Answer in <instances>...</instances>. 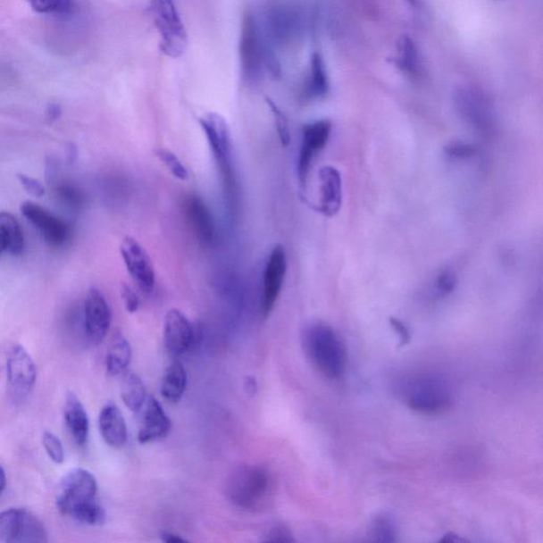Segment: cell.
I'll return each instance as SVG.
<instances>
[{
	"label": "cell",
	"instance_id": "obj_1",
	"mask_svg": "<svg viewBox=\"0 0 543 543\" xmlns=\"http://www.w3.org/2000/svg\"><path fill=\"white\" fill-rule=\"evenodd\" d=\"M225 495L236 506L246 511H267L275 501L274 474L265 467L242 464L226 479Z\"/></svg>",
	"mask_w": 543,
	"mask_h": 543
},
{
	"label": "cell",
	"instance_id": "obj_2",
	"mask_svg": "<svg viewBox=\"0 0 543 543\" xmlns=\"http://www.w3.org/2000/svg\"><path fill=\"white\" fill-rule=\"evenodd\" d=\"M239 59L241 78L247 85H257L265 75L280 76V65L273 51L265 43L262 30L252 13L243 15Z\"/></svg>",
	"mask_w": 543,
	"mask_h": 543
},
{
	"label": "cell",
	"instance_id": "obj_3",
	"mask_svg": "<svg viewBox=\"0 0 543 543\" xmlns=\"http://www.w3.org/2000/svg\"><path fill=\"white\" fill-rule=\"evenodd\" d=\"M303 347L322 376L338 379L347 370V353L341 338L326 322H311L303 331Z\"/></svg>",
	"mask_w": 543,
	"mask_h": 543
},
{
	"label": "cell",
	"instance_id": "obj_4",
	"mask_svg": "<svg viewBox=\"0 0 543 543\" xmlns=\"http://www.w3.org/2000/svg\"><path fill=\"white\" fill-rule=\"evenodd\" d=\"M199 122L218 165L226 197L230 204L235 205L237 180L229 124L218 113H207L200 118Z\"/></svg>",
	"mask_w": 543,
	"mask_h": 543
},
{
	"label": "cell",
	"instance_id": "obj_5",
	"mask_svg": "<svg viewBox=\"0 0 543 543\" xmlns=\"http://www.w3.org/2000/svg\"><path fill=\"white\" fill-rule=\"evenodd\" d=\"M404 397L411 410L422 414H439L448 410L452 404L448 383L431 375L413 378L406 382Z\"/></svg>",
	"mask_w": 543,
	"mask_h": 543
},
{
	"label": "cell",
	"instance_id": "obj_6",
	"mask_svg": "<svg viewBox=\"0 0 543 543\" xmlns=\"http://www.w3.org/2000/svg\"><path fill=\"white\" fill-rule=\"evenodd\" d=\"M153 21L161 36L160 48L169 58L182 56L188 44L184 22L173 0H150Z\"/></svg>",
	"mask_w": 543,
	"mask_h": 543
},
{
	"label": "cell",
	"instance_id": "obj_7",
	"mask_svg": "<svg viewBox=\"0 0 543 543\" xmlns=\"http://www.w3.org/2000/svg\"><path fill=\"white\" fill-rule=\"evenodd\" d=\"M98 485L94 475L83 468H75L61 480L56 505L70 516L77 508L97 501Z\"/></svg>",
	"mask_w": 543,
	"mask_h": 543
},
{
	"label": "cell",
	"instance_id": "obj_8",
	"mask_svg": "<svg viewBox=\"0 0 543 543\" xmlns=\"http://www.w3.org/2000/svg\"><path fill=\"white\" fill-rule=\"evenodd\" d=\"M0 540L7 543H45V525L29 511L10 508L0 513Z\"/></svg>",
	"mask_w": 543,
	"mask_h": 543
},
{
	"label": "cell",
	"instance_id": "obj_9",
	"mask_svg": "<svg viewBox=\"0 0 543 543\" xmlns=\"http://www.w3.org/2000/svg\"><path fill=\"white\" fill-rule=\"evenodd\" d=\"M7 376L11 397L15 401L29 396L37 382V367L27 350L21 345L11 347L7 359Z\"/></svg>",
	"mask_w": 543,
	"mask_h": 543
},
{
	"label": "cell",
	"instance_id": "obj_10",
	"mask_svg": "<svg viewBox=\"0 0 543 543\" xmlns=\"http://www.w3.org/2000/svg\"><path fill=\"white\" fill-rule=\"evenodd\" d=\"M331 134V122L322 119L305 123L302 129V145L299 150L297 173L302 186L307 184L311 167L316 156L324 150Z\"/></svg>",
	"mask_w": 543,
	"mask_h": 543
},
{
	"label": "cell",
	"instance_id": "obj_11",
	"mask_svg": "<svg viewBox=\"0 0 543 543\" xmlns=\"http://www.w3.org/2000/svg\"><path fill=\"white\" fill-rule=\"evenodd\" d=\"M121 254L136 287L145 294H150L155 290V265L143 246L134 238L126 237L121 243Z\"/></svg>",
	"mask_w": 543,
	"mask_h": 543
},
{
	"label": "cell",
	"instance_id": "obj_12",
	"mask_svg": "<svg viewBox=\"0 0 543 543\" xmlns=\"http://www.w3.org/2000/svg\"><path fill=\"white\" fill-rule=\"evenodd\" d=\"M21 212L22 216L41 233L49 246L59 247L68 240L71 233L70 226L46 208L27 201L21 204Z\"/></svg>",
	"mask_w": 543,
	"mask_h": 543
},
{
	"label": "cell",
	"instance_id": "obj_13",
	"mask_svg": "<svg viewBox=\"0 0 543 543\" xmlns=\"http://www.w3.org/2000/svg\"><path fill=\"white\" fill-rule=\"evenodd\" d=\"M288 270L285 247L277 245L270 254L263 273V313L268 318L280 296Z\"/></svg>",
	"mask_w": 543,
	"mask_h": 543
},
{
	"label": "cell",
	"instance_id": "obj_14",
	"mask_svg": "<svg viewBox=\"0 0 543 543\" xmlns=\"http://www.w3.org/2000/svg\"><path fill=\"white\" fill-rule=\"evenodd\" d=\"M85 332L95 345L100 344L110 330L112 311L104 294L97 288L88 293L84 305Z\"/></svg>",
	"mask_w": 543,
	"mask_h": 543
},
{
	"label": "cell",
	"instance_id": "obj_15",
	"mask_svg": "<svg viewBox=\"0 0 543 543\" xmlns=\"http://www.w3.org/2000/svg\"><path fill=\"white\" fill-rule=\"evenodd\" d=\"M140 444L155 443L168 437L171 431L172 422L166 414L163 407L155 397H146L145 404L138 411Z\"/></svg>",
	"mask_w": 543,
	"mask_h": 543
},
{
	"label": "cell",
	"instance_id": "obj_16",
	"mask_svg": "<svg viewBox=\"0 0 543 543\" xmlns=\"http://www.w3.org/2000/svg\"><path fill=\"white\" fill-rule=\"evenodd\" d=\"M163 338L168 352L174 356L186 354L195 341V331L187 316L178 309H171L166 315Z\"/></svg>",
	"mask_w": 543,
	"mask_h": 543
},
{
	"label": "cell",
	"instance_id": "obj_17",
	"mask_svg": "<svg viewBox=\"0 0 543 543\" xmlns=\"http://www.w3.org/2000/svg\"><path fill=\"white\" fill-rule=\"evenodd\" d=\"M185 213L195 235L203 246H212L217 239L216 223L213 214L199 196L189 195L185 199Z\"/></svg>",
	"mask_w": 543,
	"mask_h": 543
},
{
	"label": "cell",
	"instance_id": "obj_18",
	"mask_svg": "<svg viewBox=\"0 0 543 543\" xmlns=\"http://www.w3.org/2000/svg\"><path fill=\"white\" fill-rule=\"evenodd\" d=\"M320 203L318 211L327 218L335 217L342 206L343 183L341 173L332 166H324L319 172Z\"/></svg>",
	"mask_w": 543,
	"mask_h": 543
},
{
	"label": "cell",
	"instance_id": "obj_19",
	"mask_svg": "<svg viewBox=\"0 0 543 543\" xmlns=\"http://www.w3.org/2000/svg\"><path fill=\"white\" fill-rule=\"evenodd\" d=\"M99 429L102 439L112 448H122L127 444L128 429L122 413L115 404L104 406L99 415Z\"/></svg>",
	"mask_w": 543,
	"mask_h": 543
},
{
	"label": "cell",
	"instance_id": "obj_20",
	"mask_svg": "<svg viewBox=\"0 0 543 543\" xmlns=\"http://www.w3.org/2000/svg\"><path fill=\"white\" fill-rule=\"evenodd\" d=\"M64 415L67 427L78 445L87 444L89 433V421L87 410L80 400L72 392H67L65 397Z\"/></svg>",
	"mask_w": 543,
	"mask_h": 543
},
{
	"label": "cell",
	"instance_id": "obj_21",
	"mask_svg": "<svg viewBox=\"0 0 543 543\" xmlns=\"http://www.w3.org/2000/svg\"><path fill=\"white\" fill-rule=\"evenodd\" d=\"M456 104L462 115L473 127L480 129V131L490 129L491 117L489 107L478 95L465 90V92L457 94Z\"/></svg>",
	"mask_w": 543,
	"mask_h": 543
},
{
	"label": "cell",
	"instance_id": "obj_22",
	"mask_svg": "<svg viewBox=\"0 0 543 543\" xmlns=\"http://www.w3.org/2000/svg\"><path fill=\"white\" fill-rule=\"evenodd\" d=\"M24 250L25 238L20 223L13 214L0 212V256L5 253L20 256Z\"/></svg>",
	"mask_w": 543,
	"mask_h": 543
},
{
	"label": "cell",
	"instance_id": "obj_23",
	"mask_svg": "<svg viewBox=\"0 0 543 543\" xmlns=\"http://www.w3.org/2000/svg\"><path fill=\"white\" fill-rule=\"evenodd\" d=\"M330 90V79H328L325 61L320 53L311 56L307 80L305 83V96L309 99L324 97Z\"/></svg>",
	"mask_w": 543,
	"mask_h": 543
},
{
	"label": "cell",
	"instance_id": "obj_24",
	"mask_svg": "<svg viewBox=\"0 0 543 543\" xmlns=\"http://www.w3.org/2000/svg\"><path fill=\"white\" fill-rule=\"evenodd\" d=\"M187 372L185 367L179 360H175L168 366L163 375L161 393L163 398L171 404H177L182 399L187 388Z\"/></svg>",
	"mask_w": 543,
	"mask_h": 543
},
{
	"label": "cell",
	"instance_id": "obj_25",
	"mask_svg": "<svg viewBox=\"0 0 543 543\" xmlns=\"http://www.w3.org/2000/svg\"><path fill=\"white\" fill-rule=\"evenodd\" d=\"M132 359V348L128 339L116 333L111 339L106 354V370L111 376L121 375L127 371Z\"/></svg>",
	"mask_w": 543,
	"mask_h": 543
},
{
	"label": "cell",
	"instance_id": "obj_26",
	"mask_svg": "<svg viewBox=\"0 0 543 543\" xmlns=\"http://www.w3.org/2000/svg\"><path fill=\"white\" fill-rule=\"evenodd\" d=\"M148 397L141 379L133 372H124L121 381V398L129 410L138 412Z\"/></svg>",
	"mask_w": 543,
	"mask_h": 543
},
{
	"label": "cell",
	"instance_id": "obj_27",
	"mask_svg": "<svg viewBox=\"0 0 543 543\" xmlns=\"http://www.w3.org/2000/svg\"><path fill=\"white\" fill-rule=\"evenodd\" d=\"M400 55L390 60L396 68L411 77L420 75L421 61L420 54L414 41L410 37H401L398 41Z\"/></svg>",
	"mask_w": 543,
	"mask_h": 543
},
{
	"label": "cell",
	"instance_id": "obj_28",
	"mask_svg": "<svg viewBox=\"0 0 543 543\" xmlns=\"http://www.w3.org/2000/svg\"><path fill=\"white\" fill-rule=\"evenodd\" d=\"M370 537L375 542H394L397 539V524L392 514L381 512L372 518Z\"/></svg>",
	"mask_w": 543,
	"mask_h": 543
},
{
	"label": "cell",
	"instance_id": "obj_29",
	"mask_svg": "<svg viewBox=\"0 0 543 543\" xmlns=\"http://www.w3.org/2000/svg\"><path fill=\"white\" fill-rule=\"evenodd\" d=\"M72 519L88 525H102L105 522L106 514L104 507L97 501L79 507L71 514Z\"/></svg>",
	"mask_w": 543,
	"mask_h": 543
},
{
	"label": "cell",
	"instance_id": "obj_30",
	"mask_svg": "<svg viewBox=\"0 0 543 543\" xmlns=\"http://www.w3.org/2000/svg\"><path fill=\"white\" fill-rule=\"evenodd\" d=\"M265 104H267L272 115H273L276 131L279 134L280 143L286 148L291 143L290 126H288V118L273 100L267 97L265 98Z\"/></svg>",
	"mask_w": 543,
	"mask_h": 543
},
{
	"label": "cell",
	"instance_id": "obj_31",
	"mask_svg": "<svg viewBox=\"0 0 543 543\" xmlns=\"http://www.w3.org/2000/svg\"><path fill=\"white\" fill-rule=\"evenodd\" d=\"M38 13L66 14L72 9V0H26Z\"/></svg>",
	"mask_w": 543,
	"mask_h": 543
},
{
	"label": "cell",
	"instance_id": "obj_32",
	"mask_svg": "<svg viewBox=\"0 0 543 543\" xmlns=\"http://www.w3.org/2000/svg\"><path fill=\"white\" fill-rule=\"evenodd\" d=\"M156 155L163 165H165L169 171L171 172L174 178L180 180H186L189 178L188 170L184 166V163L180 162L177 155L167 149H161L156 151Z\"/></svg>",
	"mask_w": 543,
	"mask_h": 543
},
{
	"label": "cell",
	"instance_id": "obj_33",
	"mask_svg": "<svg viewBox=\"0 0 543 543\" xmlns=\"http://www.w3.org/2000/svg\"><path fill=\"white\" fill-rule=\"evenodd\" d=\"M43 445L47 455L55 464H62L65 460L63 445L54 433L45 432L43 435Z\"/></svg>",
	"mask_w": 543,
	"mask_h": 543
},
{
	"label": "cell",
	"instance_id": "obj_34",
	"mask_svg": "<svg viewBox=\"0 0 543 543\" xmlns=\"http://www.w3.org/2000/svg\"><path fill=\"white\" fill-rule=\"evenodd\" d=\"M477 148L464 141H452L445 146L446 155L451 160H468L477 155Z\"/></svg>",
	"mask_w": 543,
	"mask_h": 543
},
{
	"label": "cell",
	"instance_id": "obj_35",
	"mask_svg": "<svg viewBox=\"0 0 543 543\" xmlns=\"http://www.w3.org/2000/svg\"><path fill=\"white\" fill-rule=\"evenodd\" d=\"M457 277L454 271L445 270L438 276L437 290L440 296H448L455 291Z\"/></svg>",
	"mask_w": 543,
	"mask_h": 543
},
{
	"label": "cell",
	"instance_id": "obj_36",
	"mask_svg": "<svg viewBox=\"0 0 543 543\" xmlns=\"http://www.w3.org/2000/svg\"><path fill=\"white\" fill-rule=\"evenodd\" d=\"M17 178H19L22 188L26 190L28 195L38 197V199L44 196L45 187L38 180L28 177L26 174H19Z\"/></svg>",
	"mask_w": 543,
	"mask_h": 543
},
{
	"label": "cell",
	"instance_id": "obj_37",
	"mask_svg": "<svg viewBox=\"0 0 543 543\" xmlns=\"http://www.w3.org/2000/svg\"><path fill=\"white\" fill-rule=\"evenodd\" d=\"M121 298L129 313H135L139 308V298L131 287L122 285Z\"/></svg>",
	"mask_w": 543,
	"mask_h": 543
},
{
	"label": "cell",
	"instance_id": "obj_38",
	"mask_svg": "<svg viewBox=\"0 0 543 543\" xmlns=\"http://www.w3.org/2000/svg\"><path fill=\"white\" fill-rule=\"evenodd\" d=\"M293 535L290 530H288L285 526H276V528L272 529L268 535L267 539L265 541L268 542H293Z\"/></svg>",
	"mask_w": 543,
	"mask_h": 543
},
{
	"label": "cell",
	"instance_id": "obj_39",
	"mask_svg": "<svg viewBox=\"0 0 543 543\" xmlns=\"http://www.w3.org/2000/svg\"><path fill=\"white\" fill-rule=\"evenodd\" d=\"M59 195L67 204L79 206L82 202V195L79 190L71 186H63L59 189Z\"/></svg>",
	"mask_w": 543,
	"mask_h": 543
},
{
	"label": "cell",
	"instance_id": "obj_40",
	"mask_svg": "<svg viewBox=\"0 0 543 543\" xmlns=\"http://www.w3.org/2000/svg\"><path fill=\"white\" fill-rule=\"evenodd\" d=\"M389 322L396 333L399 336L401 342L400 347H405V345L409 344L411 342V333L404 322L395 318H390Z\"/></svg>",
	"mask_w": 543,
	"mask_h": 543
},
{
	"label": "cell",
	"instance_id": "obj_41",
	"mask_svg": "<svg viewBox=\"0 0 543 543\" xmlns=\"http://www.w3.org/2000/svg\"><path fill=\"white\" fill-rule=\"evenodd\" d=\"M62 110L61 106L56 104H50L47 107L46 117L49 122H54L58 121L61 117Z\"/></svg>",
	"mask_w": 543,
	"mask_h": 543
},
{
	"label": "cell",
	"instance_id": "obj_42",
	"mask_svg": "<svg viewBox=\"0 0 543 543\" xmlns=\"http://www.w3.org/2000/svg\"><path fill=\"white\" fill-rule=\"evenodd\" d=\"M161 539L163 542L168 543H182L187 541L183 537H180L178 534L170 533V531H163L161 535Z\"/></svg>",
	"mask_w": 543,
	"mask_h": 543
},
{
	"label": "cell",
	"instance_id": "obj_43",
	"mask_svg": "<svg viewBox=\"0 0 543 543\" xmlns=\"http://www.w3.org/2000/svg\"><path fill=\"white\" fill-rule=\"evenodd\" d=\"M245 389L250 396L257 393L258 386L254 377L248 376L245 379Z\"/></svg>",
	"mask_w": 543,
	"mask_h": 543
},
{
	"label": "cell",
	"instance_id": "obj_44",
	"mask_svg": "<svg viewBox=\"0 0 543 543\" xmlns=\"http://www.w3.org/2000/svg\"><path fill=\"white\" fill-rule=\"evenodd\" d=\"M467 539H461L460 536L452 533V531H450V533H447L444 535L443 539H439V542H454V543H458V542H467Z\"/></svg>",
	"mask_w": 543,
	"mask_h": 543
},
{
	"label": "cell",
	"instance_id": "obj_45",
	"mask_svg": "<svg viewBox=\"0 0 543 543\" xmlns=\"http://www.w3.org/2000/svg\"><path fill=\"white\" fill-rule=\"evenodd\" d=\"M77 160V148L75 145H68L67 146V161L73 163Z\"/></svg>",
	"mask_w": 543,
	"mask_h": 543
},
{
	"label": "cell",
	"instance_id": "obj_46",
	"mask_svg": "<svg viewBox=\"0 0 543 543\" xmlns=\"http://www.w3.org/2000/svg\"><path fill=\"white\" fill-rule=\"evenodd\" d=\"M5 486H7V477H5L4 468L0 465V495L3 494Z\"/></svg>",
	"mask_w": 543,
	"mask_h": 543
},
{
	"label": "cell",
	"instance_id": "obj_47",
	"mask_svg": "<svg viewBox=\"0 0 543 543\" xmlns=\"http://www.w3.org/2000/svg\"><path fill=\"white\" fill-rule=\"evenodd\" d=\"M406 2H409V4L416 7V5H418V3H420V0H406Z\"/></svg>",
	"mask_w": 543,
	"mask_h": 543
}]
</instances>
